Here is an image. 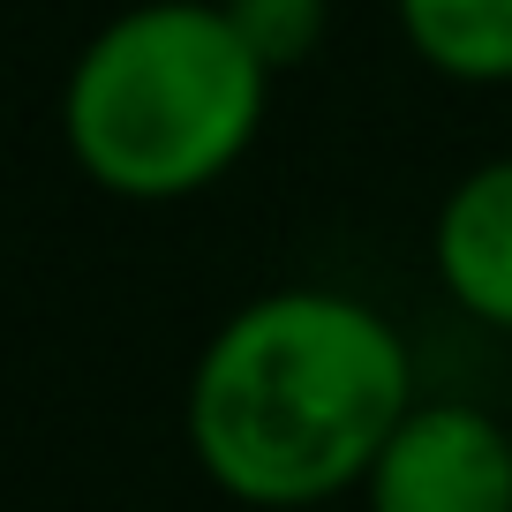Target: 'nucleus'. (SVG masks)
Masks as SVG:
<instances>
[{
	"label": "nucleus",
	"instance_id": "4",
	"mask_svg": "<svg viewBox=\"0 0 512 512\" xmlns=\"http://www.w3.org/2000/svg\"><path fill=\"white\" fill-rule=\"evenodd\" d=\"M430 264L452 309L512 339V151L467 166L430 219Z\"/></svg>",
	"mask_w": 512,
	"mask_h": 512
},
{
	"label": "nucleus",
	"instance_id": "1",
	"mask_svg": "<svg viewBox=\"0 0 512 512\" xmlns=\"http://www.w3.org/2000/svg\"><path fill=\"white\" fill-rule=\"evenodd\" d=\"M415 400V354L377 302L347 287H272L204 339L181 384V430L219 497L309 512L362 490Z\"/></svg>",
	"mask_w": 512,
	"mask_h": 512
},
{
	"label": "nucleus",
	"instance_id": "3",
	"mask_svg": "<svg viewBox=\"0 0 512 512\" xmlns=\"http://www.w3.org/2000/svg\"><path fill=\"white\" fill-rule=\"evenodd\" d=\"M362 512H512V430L475 400L422 392L369 467Z\"/></svg>",
	"mask_w": 512,
	"mask_h": 512
},
{
	"label": "nucleus",
	"instance_id": "2",
	"mask_svg": "<svg viewBox=\"0 0 512 512\" xmlns=\"http://www.w3.org/2000/svg\"><path fill=\"white\" fill-rule=\"evenodd\" d=\"M272 83L219 0H136L83 38L61 83V144L91 189L181 204L256 151Z\"/></svg>",
	"mask_w": 512,
	"mask_h": 512
},
{
	"label": "nucleus",
	"instance_id": "5",
	"mask_svg": "<svg viewBox=\"0 0 512 512\" xmlns=\"http://www.w3.org/2000/svg\"><path fill=\"white\" fill-rule=\"evenodd\" d=\"M407 53L445 83H512V0H392Z\"/></svg>",
	"mask_w": 512,
	"mask_h": 512
},
{
	"label": "nucleus",
	"instance_id": "6",
	"mask_svg": "<svg viewBox=\"0 0 512 512\" xmlns=\"http://www.w3.org/2000/svg\"><path fill=\"white\" fill-rule=\"evenodd\" d=\"M226 16H234V31L249 38V53L272 76H287V68H302L309 53L332 38V0H219Z\"/></svg>",
	"mask_w": 512,
	"mask_h": 512
}]
</instances>
